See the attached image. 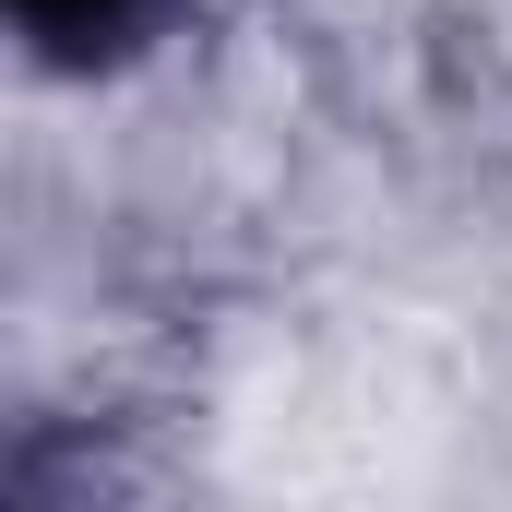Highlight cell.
<instances>
[{
	"label": "cell",
	"mask_w": 512,
	"mask_h": 512,
	"mask_svg": "<svg viewBox=\"0 0 512 512\" xmlns=\"http://www.w3.org/2000/svg\"><path fill=\"white\" fill-rule=\"evenodd\" d=\"M0 512H167L143 453L96 417H24L0 453Z\"/></svg>",
	"instance_id": "cell-1"
},
{
	"label": "cell",
	"mask_w": 512,
	"mask_h": 512,
	"mask_svg": "<svg viewBox=\"0 0 512 512\" xmlns=\"http://www.w3.org/2000/svg\"><path fill=\"white\" fill-rule=\"evenodd\" d=\"M179 12L191 0H0L12 48L36 72H60V84H120L131 60H155L179 36Z\"/></svg>",
	"instance_id": "cell-2"
}]
</instances>
